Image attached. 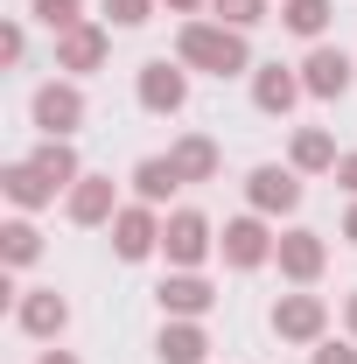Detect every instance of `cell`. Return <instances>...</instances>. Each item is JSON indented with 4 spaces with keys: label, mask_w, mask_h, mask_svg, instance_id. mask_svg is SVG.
I'll list each match as a JSON object with an SVG mask.
<instances>
[{
    "label": "cell",
    "mask_w": 357,
    "mask_h": 364,
    "mask_svg": "<svg viewBox=\"0 0 357 364\" xmlns=\"http://www.w3.org/2000/svg\"><path fill=\"white\" fill-rule=\"evenodd\" d=\"M43 364H78V358H63V350H49V358H43Z\"/></svg>",
    "instance_id": "obj_32"
},
{
    "label": "cell",
    "mask_w": 357,
    "mask_h": 364,
    "mask_svg": "<svg viewBox=\"0 0 357 364\" xmlns=\"http://www.w3.org/2000/svg\"><path fill=\"white\" fill-rule=\"evenodd\" d=\"M218 7L224 28H252V21H267V0H211Z\"/></svg>",
    "instance_id": "obj_25"
},
{
    "label": "cell",
    "mask_w": 357,
    "mask_h": 364,
    "mask_svg": "<svg viewBox=\"0 0 357 364\" xmlns=\"http://www.w3.org/2000/svg\"><path fill=\"white\" fill-rule=\"evenodd\" d=\"M315 364H357V343H322Z\"/></svg>",
    "instance_id": "obj_27"
},
{
    "label": "cell",
    "mask_w": 357,
    "mask_h": 364,
    "mask_svg": "<svg viewBox=\"0 0 357 364\" xmlns=\"http://www.w3.org/2000/svg\"><path fill=\"white\" fill-rule=\"evenodd\" d=\"M218 294H211V280H196V273H169L161 280V309L169 316H203Z\"/></svg>",
    "instance_id": "obj_14"
},
{
    "label": "cell",
    "mask_w": 357,
    "mask_h": 364,
    "mask_svg": "<svg viewBox=\"0 0 357 364\" xmlns=\"http://www.w3.org/2000/svg\"><path fill=\"white\" fill-rule=\"evenodd\" d=\"M154 350H161V364H203V350H211V343H203V329H196V322H169Z\"/></svg>",
    "instance_id": "obj_19"
},
{
    "label": "cell",
    "mask_w": 357,
    "mask_h": 364,
    "mask_svg": "<svg viewBox=\"0 0 357 364\" xmlns=\"http://www.w3.org/2000/svg\"><path fill=\"white\" fill-rule=\"evenodd\" d=\"M336 182H343V189H357V154H343V161H336Z\"/></svg>",
    "instance_id": "obj_28"
},
{
    "label": "cell",
    "mask_w": 357,
    "mask_h": 364,
    "mask_svg": "<svg viewBox=\"0 0 357 364\" xmlns=\"http://www.w3.org/2000/svg\"><path fill=\"white\" fill-rule=\"evenodd\" d=\"M218 245H224V267H238V273L260 267V259L273 252V238H267V225H260V218H231Z\"/></svg>",
    "instance_id": "obj_8"
},
{
    "label": "cell",
    "mask_w": 357,
    "mask_h": 364,
    "mask_svg": "<svg viewBox=\"0 0 357 364\" xmlns=\"http://www.w3.org/2000/svg\"><path fill=\"white\" fill-rule=\"evenodd\" d=\"M36 21L56 28V36H70V28L85 21V7H78V0H36Z\"/></svg>",
    "instance_id": "obj_24"
},
{
    "label": "cell",
    "mask_w": 357,
    "mask_h": 364,
    "mask_svg": "<svg viewBox=\"0 0 357 364\" xmlns=\"http://www.w3.org/2000/svg\"><path fill=\"white\" fill-rule=\"evenodd\" d=\"M0 238H7V267H28V259L43 252V231H36V225H7Z\"/></svg>",
    "instance_id": "obj_23"
},
{
    "label": "cell",
    "mask_w": 357,
    "mask_h": 364,
    "mask_svg": "<svg viewBox=\"0 0 357 364\" xmlns=\"http://www.w3.org/2000/svg\"><path fill=\"white\" fill-rule=\"evenodd\" d=\"M36 127H43L49 140H70L85 127V91L78 85H43L36 91Z\"/></svg>",
    "instance_id": "obj_2"
},
{
    "label": "cell",
    "mask_w": 357,
    "mask_h": 364,
    "mask_svg": "<svg viewBox=\"0 0 357 364\" xmlns=\"http://www.w3.org/2000/svg\"><path fill=\"white\" fill-rule=\"evenodd\" d=\"M154 245H161V225H154V210H147V203H134V210H119V218H112V252H119V259H147Z\"/></svg>",
    "instance_id": "obj_7"
},
{
    "label": "cell",
    "mask_w": 357,
    "mask_h": 364,
    "mask_svg": "<svg viewBox=\"0 0 357 364\" xmlns=\"http://www.w3.org/2000/svg\"><path fill=\"white\" fill-rule=\"evenodd\" d=\"M134 189H140V203H169V196L182 189V168L169 161V154H147V161L134 168Z\"/></svg>",
    "instance_id": "obj_15"
},
{
    "label": "cell",
    "mask_w": 357,
    "mask_h": 364,
    "mask_svg": "<svg viewBox=\"0 0 357 364\" xmlns=\"http://www.w3.org/2000/svg\"><path fill=\"white\" fill-rule=\"evenodd\" d=\"M182 98H189V77H182L169 56L140 63V105H147V112H182Z\"/></svg>",
    "instance_id": "obj_5"
},
{
    "label": "cell",
    "mask_w": 357,
    "mask_h": 364,
    "mask_svg": "<svg viewBox=\"0 0 357 364\" xmlns=\"http://www.w3.org/2000/svg\"><path fill=\"white\" fill-rule=\"evenodd\" d=\"M302 91H309V85H302V77H294L287 63H267V70L252 77V105H260V112H287V105H294Z\"/></svg>",
    "instance_id": "obj_12"
},
{
    "label": "cell",
    "mask_w": 357,
    "mask_h": 364,
    "mask_svg": "<svg viewBox=\"0 0 357 364\" xmlns=\"http://www.w3.org/2000/svg\"><path fill=\"white\" fill-rule=\"evenodd\" d=\"M336 161H343V154H336V140L322 134V127H302V134H294V168H302V176H322V168H336Z\"/></svg>",
    "instance_id": "obj_18"
},
{
    "label": "cell",
    "mask_w": 357,
    "mask_h": 364,
    "mask_svg": "<svg viewBox=\"0 0 357 364\" xmlns=\"http://www.w3.org/2000/svg\"><path fill=\"white\" fill-rule=\"evenodd\" d=\"M302 85H309V98H343V91H351V56H343V49H309Z\"/></svg>",
    "instance_id": "obj_9"
},
{
    "label": "cell",
    "mask_w": 357,
    "mask_h": 364,
    "mask_svg": "<svg viewBox=\"0 0 357 364\" xmlns=\"http://www.w3.org/2000/svg\"><path fill=\"white\" fill-rule=\"evenodd\" d=\"M36 168H43L49 189H70V182H85V176H78V154H70V140H49V147H36Z\"/></svg>",
    "instance_id": "obj_21"
},
{
    "label": "cell",
    "mask_w": 357,
    "mask_h": 364,
    "mask_svg": "<svg viewBox=\"0 0 357 364\" xmlns=\"http://www.w3.org/2000/svg\"><path fill=\"white\" fill-rule=\"evenodd\" d=\"M343 238H351V245H357V203H351V218H343Z\"/></svg>",
    "instance_id": "obj_30"
},
{
    "label": "cell",
    "mask_w": 357,
    "mask_h": 364,
    "mask_svg": "<svg viewBox=\"0 0 357 364\" xmlns=\"http://www.w3.org/2000/svg\"><path fill=\"white\" fill-rule=\"evenodd\" d=\"M98 56H105V28H91V21L56 36V70H98Z\"/></svg>",
    "instance_id": "obj_11"
},
{
    "label": "cell",
    "mask_w": 357,
    "mask_h": 364,
    "mask_svg": "<svg viewBox=\"0 0 357 364\" xmlns=\"http://www.w3.org/2000/svg\"><path fill=\"white\" fill-rule=\"evenodd\" d=\"M273 259H280L287 280H302V287H309L315 273H322V259H329V245H322V231H287V238L273 245Z\"/></svg>",
    "instance_id": "obj_6"
},
{
    "label": "cell",
    "mask_w": 357,
    "mask_h": 364,
    "mask_svg": "<svg viewBox=\"0 0 357 364\" xmlns=\"http://www.w3.org/2000/svg\"><path fill=\"white\" fill-rule=\"evenodd\" d=\"M63 322H70V309H63V294H49V287H36V294L21 301V329H28V336H56Z\"/></svg>",
    "instance_id": "obj_17"
},
{
    "label": "cell",
    "mask_w": 357,
    "mask_h": 364,
    "mask_svg": "<svg viewBox=\"0 0 357 364\" xmlns=\"http://www.w3.org/2000/svg\"><path fill=\"white\" fill-rule=\"evenodd\" d=\"M161 252H169V267H196L203 252H211V225H203V210H176L169 225H161Z\"/></svg>",
    "instance_id": "obj_3"
},
{
    "label": "cell",
    "mask_w": 357,
    "mask_h": 364,
    "mask_svg": "<svg viewBox=\"0 0 357 364\" xmlns=\"http://www.w3.org/2000/svg\"><path fill=\"white\" fill-rule=\"evenodd\" d=\"M176 49H182V63H196V70H211V77H238V70H252L245 28H224V21H189Z\"/></svg>",
    "instance_id": "obj_1"
},
{
    "label": "cell",
    "mask_w": 357,
    "mask_h": 364,
    "mask_svg": "<svg viewBox=\"0 0 357 364\" xmlns=\"http://www.w3.org/2000/svg\"><path fill=\"white\" fill-rule=\"evenodd\" d=\"M147 7H154V0H105V21H112V28H140Z\"/></svg>",
    "instance_id": "obj_26"
},
{
    "label": "cell",
    "mask_w": 357,
    "mask_h": 364,
    "mask_svg": "<svg viewBox=\"0 0 357 364\" xmlns=\"http://www.w3.org/2000/svg\"><path fill=\"white\" fill-rule=\"evenodd\" d=\"M343 322H351V336H357V294H351V301H343Z\"/></svg>",
    "instance_id": "obj_31"
},
{
    "label": "cell",
    "mask_w": 357,
    "mask_h": 364,
    "mask_svg": "<svg viewBox=\"0 0 357 364\" xmlns=\"http://www.w3.org/2000/svg\"><path fill=\"white\" fill-rule=\"evenodd\" d=\"M245 196H252V210H294L302 203V176L294 168H252V182H245Z\"/></svg>",
    "instance_id": "obj_10"
},
{
    "label": "cell",
    "mask_w": 357,
    "mask_h": 364,
    "mask_svg": "<svg viewBox=\"0 0 357 364\" xmlns=\"http://www.w3.org/2000/svg\"><path fill=\"white\" fill-rule=\"evenodd\" d=\"M0 182H7V196H14L21 210H36V203H49V196H56V189L43 182V168H36V161H14V168H7Z\"/></svg>",
    "instance_id": "obj_20"
},
{
    "label": "cell",
    "mask_w": 357,
    "mask_h": 364,
    "mask_svg": "<svg viewBox=\"0 0 357 364\" xmlns=\"http://www.w3.org/2000/svg\"><path fill=\"white\" fill-rule=\"evenodd\" d=\"M119 210H112V182L105 176H85L70 189V225H112Z\"/></svg>",
    "instance_id": "obj_13"
},
{
    "label": "cell",
    "mask_w": 357,
    "mask_h": 364,
    "mask_svg": "<svg viewBox=\"0 0 357 364\" xmlns=\"http://www.w3.org/2000/svg\"><path fill=\"white\" fill-rule=\"evenodd\" d=\"M169 7H176V14H196V7H211V0H169Z\"/></svg>",
    "instance_id": "obj_29"
},
{
    "label": "cell",
    "mask_w": 357,
    "mask_h": 364,
    "mask_svg": "<svg viewBox=\"0 0 357 364\" xmlns=\"http://www.w3.org/2000/svg\"><path fill=\"white\" fill-rule=\"evenodd\" d=\"M280 21H287V28H294V36H322V28H329V0H287V7H280Z\"/></svg>",
    "instance_id": "obj_22"
},
{
    "label": "cell",
    "mask_w": 357,
    "mask_h": 364,
    "mask_svg": "<svg viewBox=\"0 0 357 364\" xmlns=\"http://www.w3.org/2000/svg\"><path fill=\"white\" fill-rule=\"evenodd\" d=\"M322 322H329L322 294H280V301H273V329H280L287 343H315V336H322Z\"/></svg>",
    "instance_id": "obj_4"
},
{
    "label": "cell",
    "mask_w": 357,
    "mask_h": 364,
    "mask_svg": "<svg viewBox=\"0 0 357 364\" xmlns=\"http://www.w3.org/2000/svg\"><path fill=\"white\" fill-rule=\"evenodd\" d=\"M169 161L182 168V182H211V176H218V140L189 134V140H176V147H169Z\"/></svg>",
    "instance_id": "obj_16"
}]
</instances>
